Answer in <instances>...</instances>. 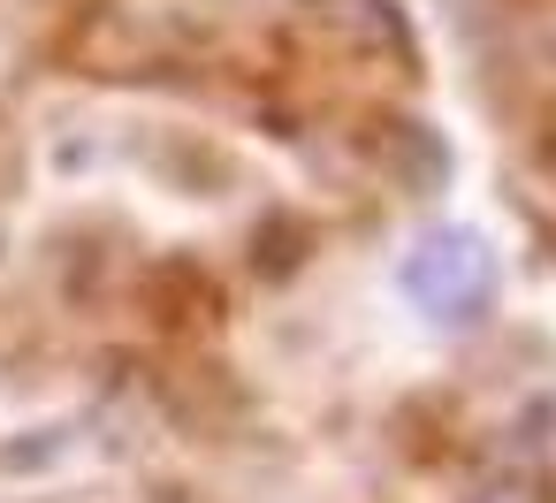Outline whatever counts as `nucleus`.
Wrapping results in <instances>:
<instances>
[{
    "label": "nucleus",
    "mask_w": 556,
    "mask_h": 503,
    "mask_svg": "<svg viewBox=\"0 0 556 503\" xmlns=\"http://www.w3.org/2000/svg\"><path fill=\"white\" fill-rule=\"evenodd\" d=\"M404 290L442 320H472L488 305V290H495V260H488V244L472 229H434L404 260Z\"/></svg>",
    "instance_id": "nucleus-1"
},
{
    "label": "nucleus",
    "mask_w": 556,
    "mask_h": 503,
    "mask_svg": "<svg viewBox=\"0 0 556 503\" xmlns=\"http://www.w3.org/2000/svg\"><path fill=\"white\" fill-rule=\"evenodd\" d=\"M472 503H556L541 480H495V488H480Z\"/></svg>",
    "instance_id": "nucleus-2"
}]
</instances>
